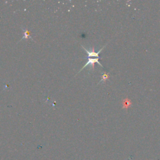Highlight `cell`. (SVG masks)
<instances>
[{"instance_id": "obj_1", "label": "cell", "mask_w": 160, "mask_h": 160, "mask_svg": "<svg viewBox=\"0 0 160 160\" xmlns=\"http://www.w3.org/2000/svg\"><path fill=\"white\" fill-rule=\"evenodd\" d=\"M84 58L88 59V61L86 62L85 65H84V66H82V68L81 69V70L78 72H80L82 70V69L85 68L86 67L89 68V71L93 70L94 68V64L96 62H97L100 66L103 68V66L99 62V58Z\"/></svg>"}, {"instance_id": "obj_4", "label": "cell", "mask_w": 160, "mask_h": 160, "mask_svg": "<svg viewBox=\"0 0 160 160\" xmlns=\"http://www.w3.org/2000/svg\"><path fill=\"white\" fill-rule=\"evenodd\" d=\"M131 106V101L128 98H126L123 100L122 102V108L123 109H128Z\"/></svg>"}, {"instance_id": "obj_2", "label": "cell", "mask_w": 160, "mask_h": 160, "mask_svg": "<svg viewBox=\"0 0 160 160\" xmlns=\"http://www.w3.org/2000/svg\"><path fill=\"white\" fill-rule=\"evenodd\" d=\"M81 47L84 49V51H86V54H87V57L86 58H99V54L100 53V52L106 47V45L104 46L102 48H101L98 51L96 52L94 51V47H91L89 49H86L84 46H82V45L81 46Z\"/></svg>"}, {"instance_id": "obj_3", "label": "cell", "mask_w": 160, "mask_h": 160, "mask_svg": "<svg viewBox=\"0 0 160 160\" xmlns=\"http://www.w3.org/2000/svg\"><path fill=\"white\" fill-rule=\"evenodd\" d=\"M109 78V73H106V72H102V74H101V81L98 82V84H99V83H101V82L104 83L107 80H108Z\"/></svg>"}]
</instances>
